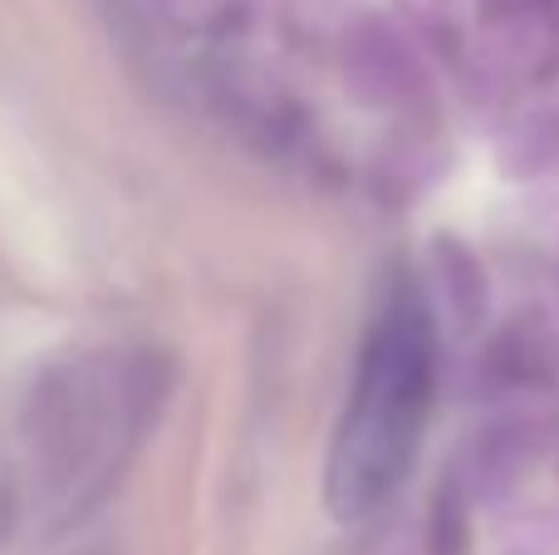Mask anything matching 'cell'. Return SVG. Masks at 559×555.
<instances>
[{"label":"cell","instance_id":"cell-1","mask_svg":"<svg viewBox=\"0 0 559 555\" xmlns=\"http://www.w3.org/2000/svg\"><path fill=\"white\" fill-rule=\"evenodd\" d=\"M432 315L413 291H397L364 340L354 389L324 462V507L338 521L373 517L397 492L432 418Z\"/></svg>","mask_w":559,"mask_h":555}]
</instances>
